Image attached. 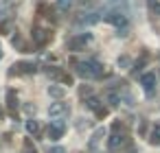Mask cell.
<instances>
[{"label": "cell", "mask_w": 160, "mask_h": 153, "mask_svg": "<svg viewBox=\"0 0 160 153\" xmlns=\"http://www.w3.org/2000/svg\"><path fill=\"white\" fill-rule=\"evenodd\" d=\"M0 13H2V9H0Z\"/></svg>", "instance_id": "cell-24"}, {"label": "cell", "mask_w": 160, "mask_h": 153, "mask_svg": "<svg viewBox=\"0 0 160 153\" xmlns=\"http://www.w3.org/2000/svg\"><path fill=\"white\" fill-rule=\"evenodd\" d=\"M149 142H151V144H160V122L151 129V133H149Z\"/></svg>", "instance_id": "cell-17"}, {"label": "cell", "mask_w": 160, "mask_h": 153, "mask_svg": "<svg viewBox=\"0 0 160 153\" xmlns=\"http://www.w3.org/2000/svg\"><path fill=\"white\" fill-rule=\"evenodd\" d=\"M57 11H62V13H66L70 7H72V0H57Z\"/></svg>", "instance_id": "cell-18"}, {"label": "cell", "mask_w": 160, "mask_h": 153, "mask_svg": "<svg viewBox=\"0 0 160 153\" xmlns=\"http://www.w3.org/2000/svg\"><path fill=\"white\" fill-rule=\"evenodd\" d=\"M103 20L105 22H110V24H114V26H127V16H125V11H105V16H103Z\"/></svg>", "instance_id": "cell-1"}, {"label": "cell", "mask_w": 160, "mask_h": 153, "mask_svg": "<svg viewBox=\"0 0 160 153\" xmlns=\"http://www.w3.org/2000/svg\"><path fill=\"white\" fill-rule=\"evenodd\" d=\"M18 72H24V74H31V72H35V64H31V61H20V64H16L13 66Z\"/></svg>", "instance_id": "cell-10"}, {"label": "cell", "mask_w": 160, "mask_h": 153, "mask_svg": "<svg viewBox=\"0 0 160 153\" xmlns=\"http://www.w3.org/2000/svg\"><path fill=\"white\" fill-rule=\"evenodd\" d=\"M24 153H38V151H35V146L31 144V140H27V142H24Z\"/></svg>", "instance_id": "cell-20"}, {"label": "cell", "mask_w": 160, "mask_h": 153, "mask_svg": "<svg viewBox=\"0 0 160 153\" xmlns=\"http://www.w3.org/2000/svg\"><path fill=\"white\" fill-rule=\"evenodd\" d=\"M62 136H64V120H59V118L51 120V125H48V138L51 140H59Z\"/></svg>", "instance_id": "cell-4"}, {"label": "cell", "mask_w": 160, "mask_h": 153, "mask_svg": "<svg viewBox=\"0 0 160 153\" xmlns=\"http://www.w3.org/2000/svg\"><path fill=\"white\" fill-rule=\"evenodd\" d=\"M7 105H9V109H11V112H16V109H18V96H16V92H13V90H9V92H7Z\"/></svg>", "instance_id": "cell-15"}, {"label": "cell", "mask_w": 160, "mask_h": 153, "mask_svg": "<svg viewBox=\"0 0 160 153\" xmlns=\"http://www.w3.org/2000/svg\"><path fill=\"white\" fill-rule=\"evenodd\" d=\"M86 107L92 109L97 116H105V114H108V109L103 107V103H101L99 96H88V98H86Z\"/></svg>", "instance_id": "cell-3"}, {"label": "cell", "mask_w": 160, "mask_h": 153, "mask_svg": "<svg viewBox=\"0 0 160 153\" xmlns=\"http://www.w3.org/2000/svg\"><path fill=\"white\" fill-rule=\"evenodd\" d=\"M103 138H105V129L101 127V129H97V131L92 133V138H90V142H88L90 153H97V144H99V140H103Z\"/></svg>", "instance_id": "cell-7"}, {"label": "cell", "mask_w": 160, "mask_h": 153, "mask_svg": "<svg viewBox=\"0 0 160 153\" xmlns=\"http://www.w3.org/2000/svg\"><path fill=\"white\" fill-rule=\"evenodd\" d=\"M48 153H66V149L64 146H53V149H48Z\"/></svg>", "instance_id": "cell-21"}, {"label": "cell", "mask_w": 160, "mask_h": 153, "mask_svg": "<svg viewBox=\"0 0 160 153\" xmlns=\"http://www.w3.org/2000/svg\"><path fill=\"white\" fill-rule=\"evenodd\" d=\"M64 94H66V90H64L62 85H48V96H53V98H64Z\"/></svg>", "instance_id": "cell-13"}, {"label": "cell", "mask_w": 160, "mask_h": 153, "mask_svg": "<svg viewBox=\"0 0 160 153\" xmlns=\"http://www.w3.org/2000/svg\"><path fill=\"white\" fill-rule=\"evenodd\" d=\"M116 64H118V68H129V66H132V59H129L127 55H121Z\"/></svg>", "instance_id": "cell-19"}, {"label": "cell", "mask_w": 160, "mask_h": 153, "mask_svg": "<svg viewBox=\"0 0 160 153\" xmlns=\"http://www.w3.org/2000/svg\"><path fill=\"white\" fill-rule=\"evenodd\" d=\"M86 61H88V66H90L92 77H101V74H103V66H101L97 59H86Z\"/></svg>", "instance_id": "cell-11"}, {"label": "cell", "mask_w": 160, "mask_h": 153, "mask_svg": "<svg viewBox=\"0 0 160 153\" xmlns=\"http://www.w3.org/2000/svg\"><path fill=\"white\" fill-rule=\"evenodd\" d=\"M48 37H51V33H46L44 29H35V31H33V42H35L38 46H44Z\"/></svg>", "instance_id": "cell-9"}, {"label": "cell", "mask_w": 160, "mask_h": 153, "mask_svg": "<svg viewBox=\"0 0 160 153\" xmlns=\"http://www.w3.org/2000/svg\"><path fill=\"white\" fill-rule=\"evenodd\" d=\"M123 144H125V136H123V133H112L110 140H108V146H110L112 151H116V149L123 146Z\"/></svg>", "instance_id": "cell-8"}, {"label": "cell", "mask_w": 160, "mask_h": 153, "mask_svg": "<svg viewBox=\"0 0 160 153\" xmlns=\"http://www.w3.org/2000/svg\"><path fill=\"white\" fill-rule=\"evenodd\" d=\"M151 11H153L156 16H160V2H153V5H151Z\"/></svg>", "instance_id": "cell-23"}, {"label": "cell", "mask_w": 160, "mask_h": 153, "mask_svg": "<svg viewBox=\"0 0 160 153\" xmlns=\"http://www.w3.org/2000/svg\"><path fill=\"white\" fill-rule=\"evenodd\" d=\"M156 83H158V79H156V72H145V74L140 77V85L145 88V92H147V94H151V92H153Z\"/></svg>", "instance_id": "cell-6"}, {"label": "cell", "mask_w": 160, "mask_h": 153, "mask_svg": "<svg viewBox=\"0 0 160 153\" xmlns=\"http://www.w3.org/2000/svg\"><path fill=\"white\" fill-rule=\"evenodd\" d=\"M77 72H79L81 77H88V79H92V72H90V66H88V61H77Z\"/></svg>", "instance_id": "cell-12"}, {"label": "cell", "mask_w": 160, "mask_h": 153, "mask_svg": "<svg viewBox=\"0 0 160 153\" xmlns=\"http://www.w3.org/2000/svg\"><path fill=\"white\" fill-rule=\"evenodd\" d=\"M66 114H68V105H66V103L57 101V103H51V105H48V116H51V118H62V116H66Z\"/></svg>", "instance_id": "cell-5"}, {"label": "cell", "mask_w": 160, "mask_h": 153, "mask_svg": "<svg viewBox=\"0 0 160 153\" xmlns=\"http://www.w3.org/2000/svg\"><path fill=\"white\" fill-rule=\"evenodd\" d=\"M88 42H92V33H81V35H75V37L68 40V48L77 53V50H81Z\"/></svg>", "instance_id": "cell-2"}, {"label": "cell", "mask_w": 160, "mask_h": 153, "mask_svg": "<svg viewBox=\"0 0 160 153\" xmlns=\"http://www.w3.org/2000/svg\"><path fill=\"white\" fill-rule=\"evenodd\" d=\"M9 29H11L9 22H2V24H0V31H2V33H9Z\"/></svg>", "instance_id": "cell-22"}, {"label": "cell", "mask_w": 160, "mask_h": 153, "mask_svg": "<svg viewBox=\"0 0 160 153\" xmlns=\"http://www.w3.org/2000/svg\"><path fill=\"white\" fill-rule=\"evenodd\" d=\"M105 101L114 107V105H118V103H121V94H118V92H114V90H108V92H105Z\"/></svg>", "instance_id": "cell-14"}, {"label": "cell", "mask_w": 160, "mask_h": 153, "mask_svg": "<svg viewBox=\"0 0 160 153\" xmlns=\"http://www.w3.org/2000/svg\"><path fill=\"white\" fill-rule=\"evenodd\" d=\"M24 127H27V133H29V136L40 133V122H38V120H33V118H31V120H27V125H24Z\"/></svg>", "instance_id": "cell-16"}]
</instances>
